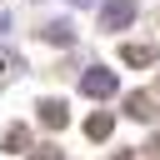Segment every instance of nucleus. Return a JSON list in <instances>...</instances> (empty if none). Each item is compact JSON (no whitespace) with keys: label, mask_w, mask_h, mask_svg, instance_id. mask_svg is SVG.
<instances>
[{"label":"nucleus","mask_w":160,"mask_h":160,"mask_svg":"<svg viewBox=\"0 0 160 160\" xmlns=\"http://www.w3.org/2000/svg\"><path fill=\"white\" fill-rule=\"evenodd\" d=\"M80 85H85V95H115V75H110V70H100V65H95V70H85V80H80Z\"/></svg>","instance_id":"nucleus-1"},{"label":"nucleus","mask_w":160,"mask_h":160,"mask_svg":"<svg viewBox=\"0 0 160 160\" xmlns=\"http://www.w3.org/2000/svg\"><path fill=\"white\" fill-rule=\"evenodd\" d=\"M130 15H135V5H130V0H120V5H105V15H100V25H105V30H120V25L130 20Z\"/></svg>","instance_id":"nucleus-2"}]
</instances>
